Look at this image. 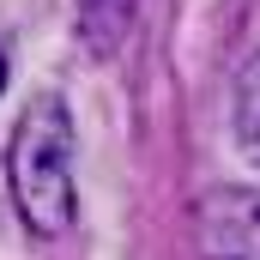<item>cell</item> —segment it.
<instances>
[{
  "label": "cell",
  "instance_id": "cell-5",
  "mask_svg": "<svg viewBox=\"0 0 260 260\" xmlns=\"http://www.w3.org/2000/svg\"><path fill=\"white\" fill-rule=\"evenodd\" d=\"M0 85H6V61H0Z\"/></svg>",
  "mask_w": 260,
  "mask_h": 260
},
{
  "label": "cell",
  "instance_id": "cell-2",
  "mask_svg": "<svg viewBox=\"0 0 260 260\" xmlns=\"http://www.w3.org/2000/svg\"><path fill=\"white\" fill-rule=\"evenodd\" d=\"M200 248L206 260H260V194L218 188L200 206Z\"/></svg>",
  "mask_w": 260,
  "mask_h": 260
},
{
  "label": "cell",
  "instance_id": "cell-3",
  "mask_svg": "<svg viewBox=\"0 0 260 260\" xmlns=\"http://www.w3.org/2000/svg\"><path fill=\"white\" fill-rule=\"evenodd\" d=\"M236 139H242V151L260 164V55L236 79Z\"/></svg>",
  "mask_w": 260,
  "mask_h": 260
},
{
  "label": "cell",
  "instance_id": "cell-1",
  "mask_svg": "<svg viewBox=\"0 0 260 260\" xmlns=\"http://www.w3.org/2000/svg\"><path fill=\"white\" fill-rule=\"evenodd\" d=\"M6 176L37 236H55L73 224V115L61 97L49 91L30 97V109L18 115V133H12V151H6Z\"/></svg>",
  "mask_w": 260,
  "mask_h": 260
},
{
  "label": "cell",
  "instance_id": "cell-4",
  "mask_svg": "<svg viewBox=\"0 0 260 260\" xmlns=\"http://www.w3.org/2000/svg\"><path fill=\"white\" fill-rule=\"evenodd\" d=\"M127 12H133V0H91V37H97V24H109V18H115V30H121Z\"/></svg>",
  "mask_w": 260,
  "mask_h": 260
}]
</instances>
